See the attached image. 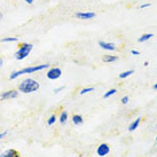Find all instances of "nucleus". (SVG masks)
I'll return each instance as SVG.
<instances>
[{
    "label": "nucleus",
    "mask_w": 157,
    "mask_h": 157,
    "mask_svg": "<svg viewBox=\"0 0 157 157\" xmlns=\"http://www.w3.org/2000/svg\"><path fill=\"white\" fill-rule=\"evenodd\" d=\"M148 7H150V4H149V2H146V4H142V5H141L139 8L140 9H144V8H148Z\"/></svg>",
    "instance_id": "obj_21"
},
{
    "label": "nucleus",
    "mask_w": 157,
    "mask_h": 157,
    "mask_svg": "<svg viewBox=\"0 0 157 157\" xmlns=\"http://www.w3.org/2000/svg\"><path fill=\"white\" fill-rule=\"evenodd\" d=\"M110 153V147L108 144H101L98 149H96V154H98V156L100 157H105L107 155H109Z\"/></svg>",
    "instance_id": "obj_6"
},
{
    "label": "nucleus",
    "mask_w": 157,
    "mask_h": 157,
    "mask_svg": "<svg viewBox=\"0 0 157 157\" xmlns=\"http://www.w3.org/2000/svg\"><path fill=\"white\" fill-rule=\"evenodd\" d=\"M2 64H4V60H2V59H1V57H0V68H1V67H2Z\"/></svg>",
    "instance_id": "obj_26"
},
{
    "label": "nucleus",
    "mask_w": 157,
    "mask_h": 157,
    "mask_svg": "<svg viewBox=\"0 0 157 157\" xmlns=\"http://www.w3.org/2000/svg\"><path fill=\"white\" fill-rule=\"evenodd\" d=\"M116 93H117V90H116V88H111V90H109V91L105 92V94H103V98H105V99H108L110 96L115 95Z\"/></svg>",
    "instance_id": "obj_17"
},
{
    "label": "nucleus",
    "mask_w": 157,
    "mask_h": 157,
    "mask_svg": "<svg viewBox=\"0 0 157 157\" xmlns=\"http://www.w3.org/2000/svg\"><path fill=\"white\" fill-rule=\"evenodd\" d=\"M148 64H149V62H148V61H146V62L144 63V67H148Z\"/></svg>",
    "instance_id": "obj_27"
},
{
    "label": "nucleus",
    "mask_w": 157,
    "mask_h": 157,
    "mask_svg": "<svg viewBox=\"0 0 157 157\" xmlns=\"http://www.w3.org/2000/svg\"><path fill=\"white\" fill-rule=\"evenodd\" d=\"M1 18H2V13L0 12V20H1Z\"/></svg>",
    "instance_id": "obj_29"
},
{
    "label": "nucleus",
    "mask_w": 157,
    "mask_h": 157,
    "mask_svg": "<svg viewBox=\"0 0 157 157\" xmlns=\"http://www.w3.org/2000/svg\"><path fill=\"white\" fill-rule=\"evenodd\" d=\"M153 37H154L153 33H144L141 37H139V43H144V41H147V40H149L150 38H153Z\"/></svg>",
    "instance_id": "obj_14"
},
{
    "label": "nucleus",
    "mask_w": 157,
    "mask_h": 157,
    "mask_svg": "<svg viewBox=\"0 0 157 157\" xmlns=\"http://www.w3.org/2000/svg\"><path fill=\"white\" fill-rule=\"evenodd\" d=\"M18 96V92L15 91V90H10V91H6L2 92L0 94V100H9V99H16Z\"/></svg>",
    "instance_id": "obj_5"
},
{
    "label": "nucleus",
    "mask_w": 157,
    "mask_h": 157,
    "mask_svg": "<svg viewBox=\"0 0 157 157\" xmlns=\"http://www.w3.org/2000/svg\"><path fill=\"white\" fill-rule=\"evenodd\" d=\"M118 60V56L116 55H105L103 56V62L105 63H113V62H116Z\"/></svg>",
    "instance_id": "obj_12"
},
{
    "label": "nucleus",
    "mask_w": 157,
    "mask_h": 157,
    "mask_svg": "<svg viewBox=\"0 0 157 157\" xmlns=\"http://www.w3.org/2000/svg\"><path fill=\"white\" fill-rule=\"evenodd\" d=\"M95 16L96 14L94 12H78V13H76V17L79 20H91Z\"/></svg>",
    "instance_id": "obj_7"
},
{
    "label": "nucleus",
    "mask_w": 157,
    "mask_h": 157,
    "mask_svg": "<svg viewBox=\"0 0 157 157\" xmlns=\"http://www.w3.org/2000/svg\"><path fill=\"white\" fill-rule=\"evenodd\" d=\"M40 85L39 83L32 78H26L24 79L22 83H20L18 85V91L24 93V94H29V93H33L39 90Z\"/></svg>",
    "instance_id": "obj_2"
},
{
    "label": "nucleus",
    "mask_w": 157,
    "mask_h": 157,
    "mask_svg": "<svg viewBox=\"0 0 157 157\" xmlns=\"http://www.w3.org/2000/svg\"><path fill=\"white\" fill-rule=\"evenodd\" d=\"M26 4H29V5H31V4H33V0H24Z\"/></svg>",
    "instance_id": "obj_25"
},
{
    "label": "nucleus",
    "mask_w": 157,
    "mask_h": 157,
    "mask_svg": "<svg viewBox=\"0 0 157 157\" xmlns=\"http://www.w3.org/2000/svg\"><path fill=\"white\" fill-rule=\"evenodd\" d=\"M121 101H122L123 105H127V103H128V101H130V98H128L127 95H125V96H123Z\"/></svg>",
    "instance_id": "obj_20"
},
{
    "label": "nucleus",
    "mask_w": 157,
    "mask_h": 157,
    "mask_svg": "<svg viewBox=\"0 0 157 157\" xmlns=\"http://www.w3.org/2000/svg\"><path fill=\"white\" fill-rule=\"evenodd\" d=\"M0 157H20V153L16 149H7L0 155Z\"/></svg>",
    "instance_id": "obj_9"
},
{
    "label": "nucleus",
    "mask_w": 157,
    "mask_h": 157,
    "mask_svg": "<svg viewBox=\"0 0 157 157\" xmlns=\"http://www.w3.org/2000/svg\"><path fill=\"white\" fill-rule=\"evenodd\" d=\"M7 135V132H2V133H0V140L2 139V138H5Z\"/></svg>",
    "instance_id": "obj_24"
},
{
    "label": "nucleus",
    "mask_w": 157,
    "mask_h": 157,
    "mask_svg": "<svg viewBox=\"0 0 157 157\" xmlns=\"http://www.w3.org/2000/svg\"><path fill=\"white\" fill-rule=\"evenodd\" d=\"M33 48V45L32 44H28V43H23V44L20 45L17 52L15 53V59L21 61V60H24L25 57H28V55L31 53Z\"/></svg>",
    "instance_id": "obj_3"
},
{
    "label": "nucleus",
    "mask_w": 157,
    "mask_h": 157,
    "mask_svg": "<svg viewBox=\"0 0 157 157\" xmlns=\"http://www.w3.org/2000/svg\"><path fill=\"white\" fill-rule=\"evenodd\" d=\"M132 74H134V70H126V71H124L122 74H119V78L125 79V78H127V77H130Z\"/></svg>",
    "instance_id": "obj_15"
},
{
    "label": "nucleus",
    "mask_w": 157,
    "mask_h": 157,
    "mask_svg": "<svg viewBox=\"0 0 157 157\" xmlns=\"http://www.w3.org/2000/svg\"><path fill=\"white\" fill-rule=\"evenodd\" d=\"M63 90H64V86H60V87H57L54 90V93H55V94H56V93H60V92L63 91Z\"/></svg>",
    "instance_id": "obj_22"
},
{
    "label": "nucleus",
    "mask_w": 157,
    "mask_h": 157,
    "mask_svg": "<svg viewBox=\"0 0 157 157\" xmlns=\"http://www.w3.org/2000/svg\"><path fill=\"white\" fill-rule=\"evenodd\" d=\"M153 88H154V90H155V91H157V83L155 84V85H154V86H153Z\"/></svg>",
    "instance_id": "obj_28"
},
{
    "label": "nucleus",
    "mask_w": 157,
    "mask_h": 157,
    "mask_svg": "<svg viewBox=\"0 0 157 157\" xmlns=\"http://www.w3.org/2000/svg\"><path fill=\"white\" fill-rule=\"evenodd\" d=\"M59 121H60V123H61L62 125H64L67 123V121H68V113L67 111H62L60 117H59Z\"/></svg>",
    "instance_id": "obj_13"
},
{
    "label": "nucleus",
    "mask_w": 157,
    "mask_h": 157,
    "mask_svg": "<svg viewBox=\"0 0 157 157\" xmlns=\"http://www.w3.org/2000/svg\"><path fill=\"white\" fill-rule=\"evenodd\" d=\"M83 122H84V119L82 115H74V116H72V123H74L75 125H82Z\"/></svg>",
    "instance_id": "obj_11"
},
{
    "label": "nucleus",
    "mask_w": 157,
    "mask_h": 157,
    "mask_svg": "<svg viewBox=\"0 0 157 157\" xmlns=\"http://www.w3.org/2000/svg\"><path fill=\"white\" fill-rule=\"evenodd\" d=\"M140 123H141V117L134 119V121H133V122H132L131 124H130V126H128V131H130V132L135 131V130H136V128L139 127Z\"/></svg>",
    "instance_id": "obj_10"
},
{
    "label": "nucleus",
    "mask_w": 157,
    "mask_h": 157,
    "mask_svg": "<svg viewBox=\"0 0 157 157\" xmlns=\"http://www.w3.org/2000/svg\"><path fill=\"white\" fill-rule=\"evenodd\" d=\"M156 144H157V136H156Z\"/></svg>",
    "instance_id": "obj_30"
},
{
    "label": "nucleus",
    "mask_w": 157,
    "mask_h": 157,
    "mask_svg": "<svg viewBox=\"0 0 157 157\" xmlns=\"http://www.w3.org/2000/svg\"><path fill=\"white\" fill-rule=\"evenodd\" d=\"M131 54H132V55H140V52H139V51H135V49H132Z\"/></svg>",
    "instance_id": "obj_23"
},
{
    "label": "nucleus",
    "mask_w": 157,
    "mask_h": 157,
    "mask_svg": "<svg viewBox=\"0 0 157 157\" xmlns=\"http://www.w3.org/2000/svg\"><path fill=\"white\" fill-rule=\"evenodd\" d=\"M99 46H100L102 49H105V51H115V49H116V45L115 44H113V43H107V41H102V40L99 41Z\"/></svg>",
    "instance_id": "obj_8"
},
{
    "label": "nucleus",
    "mask_w": 157,
    "mask_h": 157,
    "mask_svg": "<svg viewBox=\"0 0 157 157\" xmlns=\"http://www.w3.org/2000/svg\"><path fill=\"white\" fill-rule=\"evenodd\" d=\"M47 78L51 79V80H56L61 77L62 75V70L60 68H56V67H54V68H49L47 71Z\"/></svg>",
    "instance_id": "obj_4"
},
{
    "label": "nucleus",
    "mask_w": 157,
    "mask_h": 157,
    "mask_svg": "<svg viewBox=\"0 0 157 157\" xmlns=\"http://www.w3.org/2000/svg\"><path fill=\"white\" fill-rule=\"evenodd\" d=\"M93 91H94V87H85V88H83V90H80L79 94H80V95H84V94H87V93L93 92Z\"/></svg>",
    "instance_id": "obj_18"
},
{
    "label": "nucleus",
    "mask_w": 157,
    "mask_h": 157,
    "mask_svg": "<svg viewBox=\"0 0 157 157\" xmlns=\"http://www.w3.org/2000/svg\"><path fill=\"white\" fill-rule=\"evenodd\" d=\"M55 122H56V116H55V115H52L51 117L48 118L47 124L49 125V126H52V125H54V124H55Z\"/></svg>",
    "instance_id": "obj_19"
},
{
    "label": "nucleus",
    "mask_w": 157,
    "mask_h": 157,
    "mask_svg": "<svg viewBox=\"0 0 157 157\" xmlns=\"http://www.w3.org/2000/svg\"><path fill=\"white\" fill-rule=\"evenodd\" d=\"M1 43H15V41H18L17 37H6V38H2L0 40Z\"/></svg>",
    "instance_id": "obj_16"
},
{
    "label": "nucleus",
    "mask_w": 157,
    "mask_h": 157,
    "mask_svg": "<svg viewBox=\"0 0 157 157\" xmlns=\"http://www.w3.org/2000/svg\"><path fill=\"white\" fill-rule=\"evenodd\" d=\"M48 68H49V64H47V63H45V64H38V66L28 67V68H24V69H21V70H17V71H14V72H12V74H10V77H9V79H10V80H14V79H16L17 77L22 76V75L35 74V72L41 71V70L48 69Z\"/></svg>",
    "instance_id": "obj_1"
}]
</instances>
